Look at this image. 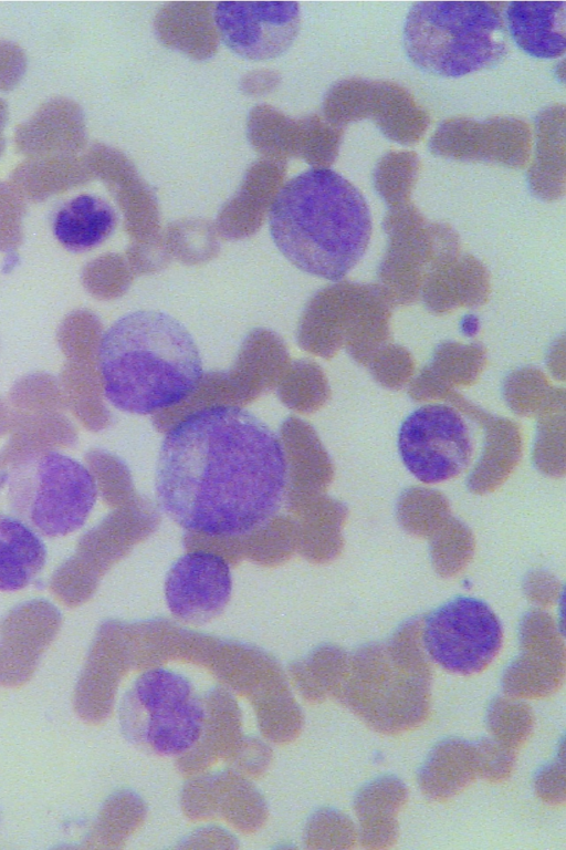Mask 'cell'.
Wrapping results in <instances>:
<instances>
[{"mask_svg":"<svg viewBox=\"0 0 566 850\" xmlns=\"http://www.w3.org/2000/svg\"><path fill=\"white\" fill-rule=\"evenodd\" d=\"M46 562L39 535L15 516L0 514V591L29 585Z\"/></svg>","mask_w":566,"mask_h":850,"instance_id":"obj_14","label":"cell"},{"mask_svg":"<svg viewBox=\"0 0 566 850\" xmlns=\"http://www.w3.org/2000/svg\"><path fill=\"white\" fill-rule=\"evenodd\" d=\"M213 20L222 42L238 56L264 61L283 54L297 37V2H218Z\"/></svg>","mask_w":566,"mask_h":850,"instance_id":"obj_9","label":"cell"},{"mask_svg":"<svg viewBox=\"0 0 566 850\" xmlns=\"http://www.w3.org/2000/svg\"><path fill=\"white\" fill-rule=\"evenodd\" d=\"M27 70L24 51L14 42L0 41V91L13 90Z\"/></svg>","mask_w":566,"mask_h":850,"instance_id":"obj_16","label":"cell"},{"mask_svg":"<svg viewBox=\"0 0 566 850\" xmlns=\"http://www.w3.org/2000/svg\"><path fill=\"white\" fill-rule=\"evenodd\" d=\"M117 215L104 198L81 194L61 205L52 219L56 240L71 252L91 250L115 230Z\"/></svg>","mask_w":566,"mask_h":850,"instance_id":"obj_13","label":"cell"},{"mask_svg":"<svg viewBox=\"0 0 566 850\" xmlns=\"http://www.w3.org/2000/svg\"><path fill=\"white\" fill-rule=\"evenodd\" d=\"M231 572L223 558L193 551L179 558L165 582L170 612L188 623H205L219 615L229 602Z\"/></svg>","mask_w":566,"mask_h":850,"instance_id":"obj_10","label":"cell"},{"mask_svg":"<svg viewBox=\"0 0 566 850\" xmlns=\"http://www.w3.org/2000/svg\"><path fill=\"white\" fill-rule=\"evenodd\" d=\"M98 367L107 401L138 415L179 404L203 376L190 332L158 310H137L117 319L99 341Z\"/></svg>","mask_w":566,"mask_h":850,"instance_id":"obj_3","label":"cell"},{"mask_svg":"<svg viewBox=\"0 0 566 850\" xmlns=\"http://www.w3.org/2000/svg\"><path fill=\"white\" fill-rule=\"evenodd\" d=\"M8 120V106L3 100L0 99V156L4 149L6 141L3 137V128Z\"/></svg>","mask_w":566,"mask_h":850,"instance_id":"obj_17","label":"cell"},{"mask_svg":"<svg viewBox=\"0 0 566 850\" xmlns=\"http://www.w3.org/2000/svg\"><path fill=\"white\" fill-rule=\"evenodd\" d=\"M502 640L499 618L486 602L473 597L459 595L439 605L422 628L430 659L459 674L481 672L499 653Z\"/></svg>","mask_w":566,"mask_h":850,"instance_id":"obj_8","label":"cell"},{"mask_svg":"<svg viewBox=\"0 0 566 850\" xmlns=\"http://www.w3.org/2000/svg\"><path fill=\"white\" fill-rule=\"evenodd\" d=\"M403 45L417 68L444 77L489 68L507 51L499 10L472 1L415 3L405 20Z\"/></svg>","mask_w":566,"mask_h":850,"instance_id":"obj_4","label":"cell"},{"mask_svg":"<svg viewBox=\"0 0 566 850\" xmlns=\"http://www.w3.org/2000/svg\"><path fill=\"white\" fill-rule=\"evenodd\" d=\"M566 2H511L505 11L507 30L516 45L537 59L564 54Z\"/></svg>","mask_w":566,"mask_h":850,"instance_id":"obj_12","label":"cell"},{"mask_svg":"<svg viewBox=\"0 0 566 850\" xmlns=\"http://www.w3.org/2000/svg\"><path fill=\"white\" fill-rule=\"evenodd\" d=\"M91 172L84 157L27 158L11 175L10 183L22 195L43 199L85 183Z\"/></svg>","mask_w":566,"mask_h":850,"instance_id":"obj_15","label":"cell"},{"mask_svg":"<svg viewBox=\"0 0 566 850\" xmlns=\"http://www.w3.org/2000/svg\"><path fill=\"white\" fill-rule=\"evenodd\" d=\"M97 487L90 470L70 456L41 450L10 470L7 500L11 511L38 535L61 537L80 529L92 511Z\"/></svg>","mask_w":566,"mask_h":850,"instance_id":"obj_5","label":"cell"},{"mask_svg":"<svg viewBox=\"0 0 566 850\" xmlns=\"http://www.w3.org/2000/svg\"><path fill=\"white\" fill-rule=\"evenodd\" d=\"M123 735L144 751L178 756L200 739L206 711L192 683L164 667L143 672L119 705Z\"/></svg>","mask_w":566,"mask_h":850,"instance_id":"obj_6","label":"cell"},{"mask_svg":"<svg viewBox=\"0 0 566 850\" xmlns=\"http://www.w3.org/2000/svg\"><path fill=\"white\" fill-rule=\"evenodd\" d=\"M85 142L84 114L67 97L48 100L14 131L15 148L27 158L77 156Z\"/></svg>","mask_w":566,"mask_h":850,"instance_id":"obj_11","label":"cell"},{"mask_svg":"<svg viewBox=\"0 0 566 850\" xmlns=\"http://www.w3.org/2000/svg\"><path fill=\"white\" fill-rule=\"evenodd\" d=\"M286 486L280 437L239 406L197 410L160 445L156 497L161 510L189 531L219 537L255 531L279 511Z\"/></svg>","mask_w":566,"mask_h":850,"instance_id":"obj_1","label":"cell"},{"mask_svg":"<svg viewBox=\"0 0 566 850\" xmlns=\"http://www.w3.org/2000/svg\"><path fill=\"white\" fill-rule=\"evenodd\" d=\"M270 235L297 269L328 281L345 278L364 257L371 216L363 194L327 167L287 180L269 211Z\"/></svg>","mask_w":566,"mask_h":850,"instance_id":"obj_2","label":"cell"},{"mask_svg":"<svg viewBox=\"0 0 566 850\" xmlns=\"http://www.w3.org/2000/svg\"><path fill=\"white\" fill-rule=\"evenodd\" d=\"M399 457L410 475L426 485L448 481L463 473L474 445L468 423L452 406L421 405L401 422Z\"/></svg>","mask_w":566,"mask_h":850,"instance_id":"obj_7","label":"cell"}]
</instances>
